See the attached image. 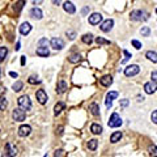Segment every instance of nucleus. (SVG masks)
<instances>
[{
    "label": "nucleus",
    "instance_id": "obj_1",
    "mask_svg": "<svg viewBox=\"0 0 157 157\" xmlns=\"http://www.w3.org/2000/svg\"><path fill=\"white\" fill-rule=\"evenodd\" d=\"M130 17L132 21H143V20L148 18V13L144 12V11H141V9H136V11H132V12H131Z\"/></svg>",
    "mask_w": 157,
    "mask_h": 157
},
{
    "label": "nucleus",
    "instance_id": "obj_2",
    "mask_svg": "<svg viewBox=\"0 0 157 157\" xmlns=\"http://www.w3.org/2000/svg\"><path fill=\"white\" fill-rule=\"evenodd\" d=\"M17 102H18L20 107L24 109V110H30V109H32V101H30L29 96H26V94L20 97L17 100Z\"/></svg>",
    "mask_w": 157,
    "mask_h": 157
},
{
    "label": "nucleus",
    "instance_id": "obj_3",
    "mask_svg": "<svg viewBox=\"0 0 157 157\" xmlns=\"http://www.w3.org/2000/svg\"><path fill=\"white\" fill-rule=\"evenodd\" d=\"M25 117H26V113H25V110L21 107L15 109L12 113V118L16 122H22V120H25Z\"/></svg>",
    "mask_w": 157,
    "mask_h": 157
},
{
    "label": "nucleus",
    "instance_id": "obj_4",
    "mask_svg": "<svg viewBox=\"0 0 157 157\" xmlns=\"http://www.w3.org/2000/svg\"><path fill=\"white\" fill-rule=\"evenodd\" d=\"M139 72H140V67L137 66V64H131V66H128L127 68L124 69V75H126L127 77L136 76Z\"/></svg>",
    "mask_w": 157,
    "mask_h": 157
},
{
    "label": "nucleus",
    "instance_id": "obj_5",
    "mask_svg": "<svg viewBox=\"0 0 157 157\" xmlns=\"http://www.w3.org/2000/svg\"><path fill=\"white\" fill-rule=\"evenodd\" d=\"M109 127L111 128H115V127H119L120 124H122V119H120V117L118 115L117 113H113L110 117V120H109Z\"/></svg>",
    "mask_w": 157,
    "mask_h": 157
},
{
    "label": "nucleus",
    "instance_id": "obj_6",
    "mask_svg": "<svg viewBox=\"0 0 157 157\" xmlns=\"http://www.w3.org/2000/svg\"><path fill=\"white\" fill-rule=\"evenodd\" d=\"M144 91H145V93H147V94L155 93V92L157 91V83H156V81H153V80L145 83L144 84Z\"/></svg>",
    "mask_w": 157,
    "mask_h": 157
},
{
    "label": "nucleus",
    "instance_id": "obj_7",
    "mask_svg": "<svg viewBox=\"0 0 157 157\" xmlns=\"http://www.w3.org/2000/svg\"><path fill=\"white\" fill-rule=\"evenodd\" d=\"M50 45L54 50H62L64 47V41L62 38H52L50 41Z\"/></svg>",
    "mask_w": 157,
    "mask_h": 157
},
{
    "label": "nucleus",
    "instance_id": "obj_8",
    "mask_svg": "<svg viewBox=\"0 0 157 157\" xmlns=\"http://www.w3.org/2000/svg\"><path fill=\"white\" fill-rule=\"evenodd\" d=\"M30 132H32V127H30L29 124H22L21 127L18 128V136H21V137L29 136Z\"/></svg>",
    "mask_w": 157,
    "mask_h": 157
},
{
    "label": "nucleus",
    "instance_id": "obj_9",
    "mask_svg": "<svg viewBox=\"0 0 157 157\" xmlns=\"http://www.w3.org/2000/svg\"><path fill=\"white\" fill-rule=\"evenodd\" d=\"M113 26H114V21L111 18H109V20H106V21H103L102 24H101L100 29L106 33V32H110V30L113 29Z\"/></svg>",
    "mask_w": 157,
    "mask_h": 157
},
{
    "label": "nucleus",
    "instance_id": "obj_10",
    "mask_svg": "<svg viewBox=\"0 0 157 157\" xmlns=\"http://www.w3.org/2000/svg\"><path fill=\"white\" fill-rule=\"evenodd\" d=\"M35 97H37V101L41 103V105H45V103L47 102V94H46V92H45L43 89H39V91H37Z\"/></svg>",
    "mask_w": 157,
    "mask_h": 157
},
{
    "label": "nucleus",
    "instance_id": "obj_11",
    "mask_svg": "<svg viewBox=\"0 0 157 157\" xmlns=\"http://www.w3.org/2000/svg\"><path fill=\"white\" fill-rule=\"evenodd\" d=\"M117 97H118V92H115V91L109 92V93L106 94V106H107V107H111L113 100H115Z\"/></svg>",
    "mask_w": 157,
    "mask_h": 157
},
{
    "label": "nucleus",
    "instance_id": "obj_12",
    "mask_svg": "<svg viewBox=\"0 0 157 157\" xmlns=\"http://www.w3.org/2000/svg\"><path fill=\"white\" fill-rule=\"evenodd\" d=\"M102 21V15L101 13H93L89 16V24L91 25H98Z\"/></svg>",
    "mask_w": 157,
    "mask_h": 157
},
{
    "label": "nucleus",
    "instance_id": "obj_13",
    "mask_svg": "<svg viewBox=\"0 0 157 157\" xmlns=\"http://www.w3.org/2000/svg\"><path fill=\"white\" fill-rule=\"evenodd\" d=\"M63 8H64V11H66L67 13H69V15H74V13L76 12V7H75L74 3H71V1H66V3H64Z\"/></svg>",
    "mask_w": 157,
    "mask_h": 157
},
{
    "label": "nucleus",
    "instance_id": "obj_14",
    "mask_svg": "<svg viewBox=\"0 0 157 157\" xmlns=\"http://www.w3.org/2000/svg\"><path fill=\"white\" fill-rule=\"evenodd\" d=\"M100 84L102 86H110L111 84H113V77H111L110 75H105V76H102L100 78Z\"/></svg>",
    "mask_w": 157,
    "mask_h": 157
},
{
    "label": "nucleus",
    "instance_id": "obj_15",
    "mask_svg": "<svg viewBox=\"0 0 157 157\" xmlns=\"http://www.w3.org/2000/svg\"><path fill=\"white\" fill-rule=\"evenodd\" d=\"M30 30H32V25H30L29 22H22L21 26H20V33H21L22 35L29 34Z\"/></svg>",
    "mask_w": 157,
    "mask_h": 157
},
{
    "label": "nucleus",
    "instance_id": "obj_16",
    "mask_svg": "<svg viewBox=\"0 0 157 157\" xmlns=\"http://www.w3.org/2000/svg\"><path fill=\"white\" fill-rule=\"evenodd\" d=\"M5 148H7V156L8 157H15L17 155V148H16L15 145H12L11 143H8Z\"/></svg>",
    "mask_w": 157,
    "mask_h": 157
},
{
    "label": "nucleus",
    "instance_id": "obj_17",
    "mask_svg": "<svg viewBox=\"0 0 157 157\" xmlns=\"http://www.w3.org/2000/svg\"><path fill=\"white\" fill-rule=\"evenodd\" d=\"M67 88H68V85H67V83L64 80H59L58 85H57V92L59 94H63L64 92L67 91Z\"/></svg>",
    "mask_w": 157,
    "mask_h": 157
},
{
    "label": "nucleus",
    "instance_id": "obj_18",
    "mask_svg": "<svg viewBox=\"0 0 157 157\" xmlns=\"http://www.w3.org/2000/svg\"><path fill=\"white\" fill-rule=\"evenodd\" d=\"M30 16H32L33 18H35V20H41L42 17H43V15H42V11L39 9V8H37V7L32 8V11H30Z\"/></svg>",
    "mask_w": 157,
    "mask_h": 157
},
{
    "label": "nucleus",
    "instance_id": "obj_19",
    "mask_svg": "<svg viewBox=\"0 0 157 157\" xmlns=\"http://www.w3.org/2000/svg\"><path fill=\"white\" fill-rule=\"evenodd\" d=\"M37 55H39V57L42 58H47L50 55V51L47 47H38L37 49Z\"/></svg>",
    "mask_w": 157,
    "mask_h": 157
},
{
    "label": "nucleus",
    "instance_id": "obj_20",
    "mask_svg": "<svg viewBox=\"0 0 157 157\" xmlns=\"http://www.w3.org/2000/svg\"><path fill=\"white\" fill-rule=\"evenodd\" d=\"M89 110H91V113L93 114L94 117H98L100 115V107H98V105L97 103H91V105H89Z\"/></svg>",
    "mask_w": 157,
    "mask_h": 157
},
{
    "label": "nucleus",
    "instance_id": "obj_21",
    "mask_svg": "<svg viewBox=\"0 0 157 157\" xmlns=\"http://www.w3.org/2000/svg\"><path fill=\"white\" fill-rule=\"evenodd\" d=\"M91 131L94 135H100V134L102 132V127H101L100 124H97V123H93V124L91 126Z\"/></svg>",
    "mask_w": 157,
    "mask_h": 157
},
{
    "label": "nucleus",
    "instance_id": "obj_22",
    "mask_svg": "<svg viewBox=\"0 0 157 157\" xmlns=\"http://www.w3.org/2000/svg\"><path fill=\"white\" fill-rule=\"evenodd\" d=\"M145 57L149 59L151 62H153V63H157V52L156 51H147Z\"/></svg>",
    "mask_w": 157,
    "mask_h": 157
},
{
    "label": "nucleus",
    "instance_id": "obj_23",
    "mask_svg": "<svg viewBox=\"0 0 157 157\" xmlns=\"http://www.w3.org/2000/svg\"><path fill=\"white\" fill-rule=\"evenodd\" d=\"M64 103L63 102H58L57 105H55V107H54V114L55 115H58V114H60L62 111H63V109H64Z\"/></svg>",
    "mask_w": 157,
    "mask_h": 157
},
{
    "label": "nucleus",
    "instance_id": "obj_24",
    "mask_svg": "<svg viewBox=\"0 0 157 157\" xmlns=\"http://www.w3.org/2000/svg\"><path fill=\"white\" fill-rule=\"evenodd\" d=\"M120 137H122V132H120V131H117V132H114L113 135L110 136V141L111 143H117V141H119L120 140Z\"/></svg>",
    "mask_w": 157,
    "mask_h": 157
},
{
    "label": "nucleus",
    "instance_id": "obj_25",
    "mask_svg": "<svg viewBox=\"0 0 157 157\" xmlns=\"http://www.w3.org/2000/svg\"><path fill=\"white\" fill-rule=\"evenodd\" d=\"M97 145H98V141L96 139H92V140H89V141H88V148L91 151H96L97 149Z\"/></svg>",
    "mask_w": 157,
    "mask_h": 157
},
{
    "label": "nucleus",
    "instance_id": "obj_26",
    "mask_svg": "<svg viewBox=\"0 0 157 157\" xmlns=\"http://www.w3.org/2000/svg\"><path fill=\"white\" fill-rule=\"evenodd\" d=\"M68 60L71 62V63H78V62L81 60V55L80 54H72L71 57L68 58Z\"/></svg>",
    "mask_w": 157,
    "mask_h": 157
},
{
    "label": "nucleus",
    "instance_id": "obj_27",
    "mask_svg": "<svg viewBox=\"0 0 157 157\" xmlns=\"http://www.w3.org/2000/svg\"><path fill=\"white\" fill-rule=\"evenodd\" d=\"M148 152H149V156L151 157H157V147L155 144L149 145V148H148Z\"/></svg>",
    "mask_w": 157,
    "mask_h": 157
},
{
    "label": "nucleus",
    "instance_id": "obj_28",
    "mask_svg": "<svg viewBox=\"0 0 157 157\" xmlns=\"http://www.w3.org/2000/svg\"><path fill=\"white\" fill-rule=\"evenodd\" d=\"M8 106V101L4 96H0V110H5V107Z\"/></svg>",
    "mask_w": 157,
    "mask_h": 157
},
{
    "label": "nucleus",
    "instance_id": "obj_29",
    "mask_svg": "<svg viewBox=\"0 0 157 157\" xmlns=\"http://www.w3.org/2000/svg\"><path fill=\"white\" fill-rule=\"evenodd\" d=\"M83 42L86 45H91L93 42V35L92 34H84L83 35Z\"/></svg>",
    "mask_w": 157,
    "mask_h": 157
},
{
    "label": "nucleus",
    "instance_id": "obj_30",
    "mask_svg": "<svg viewBox=\"0 0 157 157\" xmlns=\"http://www.w3.org/2000/svg\"><path fill=\"white\" fill-rule=\"evenodd\" d=\"M7 54H8V49L7 47H0V62H3L4 60V58L7 57Z\"/></svg>",
    "mask_w": 157,
    "mask_h": 157
},
{
    "label": "nucleus",
    "instance_id": "obj_31",
    "mask_svg": "<svg viewBox=\"0 0 157 157\" xmlns=\"http://www.w3.org/2000/svg\"><path fill=\"white\" fill-rule=\"evenodd\" d=\"M22 86H24V84H22L21 81H16V83L12 85V89H13L15 92H20V91L22 89Z\"/></svg>",
    "mask_w": 157,
    "mask_h": 157
},
{
    "label": "nucleus",
    "instance_id": "obj_32",
    "mask_svg": "<svg viewBox=\"0 0 157 157\" xmlns=\"http://www.w3.org/2000/svg\"><path fill=\"white\" fill-rule=\"evenodd\" d=\"M140 33H141V35H144V37H148V35L151 34V29L148 26H143L141 30H140Z\"/></svg>",
    "mask_w": 157,
    "mask_h": 157
},
{
    "label": "nucleus",
    "instance_id": "obj_33",
    "mask_svg": "<svg viewBox=\"0 0 157 157\" xmlns=\"http://www.w3.org/2000/svg\"><path fill=\"white\" fill-rule=\"evenodd\" d=\"M96 42L98 45H110V41H107V39L102 38V37H97L96 38Z\"/></svg>",
    "mask_w": 157,
    "mask_h": 157
},
{
    "label": "nucleus",
    "instance_id": "obj_34",
    "mask_svg": "<svg viewBox=\"0 0 157 157\" xmlns=\"http://www.w3.org/2000/svg\"><path fill=\"white\" fill-rule=\"evenodd\" d=\"M24 4H25V1H24V0H20V1L17 3V4L15 5V11H16V12H20V11L22 9V7H24Z\"/></svg>",
    "mask_w": 157,
    "mask_h": 157
},
{
    "label": "nucleus",
    "instance_id": "obj_35",
    "mask_svg": "<svg viewBox=\"0 0 157 157\" xmlns=\"http://www.w3.org/2000/svg\"><path fill=\"white\" fill-rule=\"evenodd\" d=\"M131 43H132V46L135 47L136 50H140V49L143 47V46H141V43H140L139 41H136V39H132V41H131Z\"/></svg>",
    "mask_w": 157,
    "mask_h": 157
},
{
    "label": "nucleus",
    "instance_id": "obj_36",
    "mask_svg": "<svg viewBox=\"0 0 157 157\" xmlns=\"http://www.w3.org/2000/svg\"><path fill=\"white\" fill-rule=\"evenodd\" d=\"M67 35H68V38L71 39V41H74L75 38H76V33L74 32V30H67V33H66Z\"/></svg>",
    "mask_w": 157,
    "mask_h": 157
},
{
    "label": "nucleus",
    "instance_id": "obj_37",
    "mask_svg": "<svg viewBox=\"0 0 157 157\" xmlns=\"http://www.w3.org/2000/svg\"><path fill=\"white\" fill-rule=\"evenodd\" d=\"M38 45H39V47H47L49 46V41H47L46 38H42L41 41L38 42Z\"/></svg>",
    "mask_w": 157,
    "mask_h": 157
},
{
    "label": "nucleus",
    "instance_id": "obj_38",
    "mask_svg": "<svg viewBox=\"0 0 157 157\" xmlns=\"http://www.w3.org/2000/svg\"><path fill=\"white\" fill-rule=\"evenodd\" d=\"M28 83H29V84H39L41 81L37 80V78H35L34 76H30L29 78H28Z\"/></svg>",
    "mask_w": 157,
    "mask_h": 157
},
{
    "label": "nucleus",
    "instance_id": "obj_39",
    "mask_svg": "<svg viewBox=\"0 0 157 157\" xmlns=\"http://www.w3.org/2000/svg\"><path fill=\"white\" fill-rule=\"evenodd\" d=\"M151 119H152V122L155 123V124H157V110H155L152 113V115H151Z\"/></svg>",
    "mask_w": 157,
    "mask_h": 157
},
{
    "label": "nucleus",
    "instance_id": "obj_40",
    "mask_svg": "<svg viewBox=\"0 0 157 157\" xmlns=\"http://www.w3.org/2000/svg\"><path fill=\"white\" fill-rule=\"evenodd\" d=\"M151 77H152L153 81H156V83H157V69H155V71L151 74Z\"/></svg>",
    "mask_w": 157,
    "mask_h": 157
},
{
    "label": "nucleus",
    "instance_id": "obj_41",
    "mask_svg": "<svg viewBox=\"0 0 157 157\" xmlns=\"http://www.w3.org/2000/svg\"><path fill=\"white\" fill-rule=\"evenodd\" d=\"M123 54H124V55H126L124 60H123V63H124V62H126V60H127V59H130V58H131V54H130V52H128V51H127V50H123Z\"/></svg>",
    "mask_w": 157,
    "mask_h": 157
},
{
    "label": "nucleus",
    "instance_id": "obj_42",
    "mask_svg": "<svg viewBox=\"0 0 157 157\" xmlns=\"http://www.w3.org/2000/svg\"><path fill=\"white\" fill-rule=\"evenodd\" d=\"M63 152H64L63 149H58V151H55V156H54V157H62V156H63Z\"/></svg>",
    "mask_w": 157,
    "mask_h": 157
},
{
    "label": "nucleus",
    "instance_id": "obj_43",
    "mask_svg": "<svg viewBox=\"0 0 157 157\" xmlns=\"http://www.w3.org/2000/svg\"><path fill=\"white\" fill-rule=\"evenodd\" d=\"M128 100H120V106H122V107H126V106L128 105Z\"/></svg>",
    "mask_w": 157,
    "mask_h": 157
},
{
    "label": "nucleus",
    "instance_id": "obj_44",
    "mask_svg": "<svg viewBox=\"0 0 157 157\" xmlns=\"http://www.w3.org/2000/svg\"><path fill=\"white\" fill-rule=\"evenodd\" d=\"M88 12H89V7H85V8H84L83 11H81V13H83L84 16H85V15H86V13H88Z\"/></svg>",
    "mask_w": 157,
    "mask_h": 157
},
{
    "label": "nucleus",
    "instance_id": "obj_45",
    "mask_svg": "<svg viewBox=\"0 0 157 157\" xmlns=\"http://www.w3.org/2000/svg\"><path fill=\"white\" fill-rule=\"evenodd\" d=\"M42 1H43V0H32V3H33V4H34V5H38V4H41Z\"/></svg>",
    "mask_w": 157,
    "mask_h": 157
},
{
    "label": "nucleus",
    "instance_id": "obj_46",
    "mask_svg": "<svg viewBox=\"0 0 157 157\" xmlns=\"http://www.w3.org/2000/svg\"><path fill=\"white\" fill-rule=\"evenodd\" d=\"M60 1H62V0H52V4H54V5H59V4H60Z\"/></svg>",
    "mask_w": 157,
    "mask_h": 157
},
{
    "label": "nucleus",
    "instance_id": "obj_47",
    "mask_svg": "<svg viewBox=\"0 0 157 157\" xmlns=\"http://www.w3.org/2000/svg\"><path fill=\"white\" fill-rule=\"evenodd\" d=\"M9 75H11L12 77H18V75L16 74V72H9Z\"/></svg>",
    "mask_w": 157,
    "mask_h": 157
},
{
    "label": "nucleus",
    "instance_id": "obj_48",
    "mask_svg": "<svg viewBox=\"0 0 157 157\" xmlns=\"http://www.w3.org/2000/svg\"><path fill=\"white\" fill-rule=\"evenodd\" d=\"M25 64V57H21V66Z\"/></svg>",
    "mask_w": 157,
    "mask_h": 157
},
{
    "label": "nucleus",
    "instance_id": "obj_49",
    "mask_svg": "<svg viewBox=\"0 0 157 157\" xmlns=\"http://www.w3.org/2000/svg\"><path fill=\"white\" fill-rule=\"evenodd\" d=\"M15 49H16V50H20V42H17V45H16Z\"/></svg>",
    "mask_w": 157,
    "mask_h": 157
},
{
    "label": "nucleus",
    "instance_id": "obj_50",
    "mask_svg": "<svg viewBox=\"0 0 157 157\" xmlns=\"http://www.w3.org/2000/svg\"><path fill=\"white\" fill-rule=\"evenodd\" d=\"M0 74H1V69H0Z\"/></svg>",
    "mask_w": 157,
    "mask_h": 157
}]
</instances>
